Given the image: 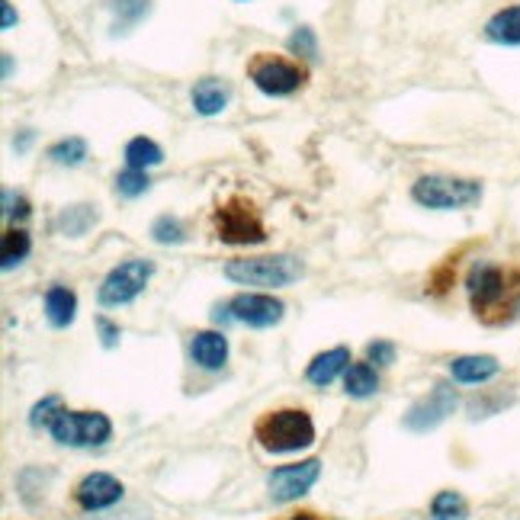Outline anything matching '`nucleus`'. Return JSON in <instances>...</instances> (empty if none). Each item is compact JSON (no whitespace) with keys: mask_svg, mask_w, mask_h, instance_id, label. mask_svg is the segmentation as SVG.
<instances>
[{"mask_svg":"<svg viewBox=\"0 0 520 520\" xmlns=\"http://www.w3.org/2000/svg\"><path fill=\"white\" fill-rule=\"evenodd\" d=\"M228 309H232L235 321H241V325H248V328H273L283 321L286 302L270 293H238L232 302H228Z\"/></svg>","mask_w":520,"mask_h":520,"instance_id":"obj_11","label":"nucleus"},{"mask_svg":"<svg viewBox=\"0 0 520 520\" xmlns=\"http://www.w3.org/2000/svg\"><path fill=\"white\" fill-rule=\"evenodd\" d=\"M151 273H155L151 260H142V257L122 260V264H116L100 283V293H97L100 305L103 309H119V305H129L132 299H139L145 293Z\"/></svg>","mask_w":520,"mask_h":520,"instance_id":"obj_8","label":"nucleus"},{"mask_svg":"<svg viewBox=\"0 0 520 520\" xmlns=\"http://www.w3.org/2000/svg\"><path fill=\"white\" fill-rule=\"evenodd\" d=\"M395 354H399V350H395L392 341H373L370 347H366V360L376 363V366H392Z\"/></svg>","mask_w":520,"mask_h":520,"instance_id":"obj_29","label":"nucleus"},{"mask_svg":"<svg viewBox=\"0 0 520 520\" xmlns=\"http://www.w3.org/2000/svg\"><path fill=\"white\" fill-rule=\"evenodd\" d=\"M286 520H321L315 511H299V514H289Z\"/></svg>","mask_w":520,"mask_h":520,"instance_id":"obj_35","label":"nucleus"},{"mask_svg":"<svg viewBox=\"0 0 520 520\" xmlns=\"http://www.w3.org/2000/svg\"><path fill=\"white\" fill-rule=\"evenodd\" d=\"M4 216L7 219H26L29 216V203L23 200L20 193L13 196V190H4Z\"/></svg>","mask_w":520,"mask_h":520,"instance_id":"obj_30","label":"nucleus"},{"mask_svg":"<svg viewBox=\"0 0 520 520\" xmlns=\"http://www.w3.org/2000/svg\"><path fill=\"white\" fill-rule=\"evenodd\" d=\"M190 357L200 370L216 373L228 363V338L222 331H196L190 341Z\"/></svg>","mask_w":520,"mask_h":520,"instance_id":"obj_13","label":"nucleus"},{"mask_svg":"<svg viewBox=\"0 0 520 520\" xmlns=\"http://www.w3.org/2000/svg\"><path fill=\"white\" fill-rule=\"evenodd\" d=\"M254 440L267 453H299L315 443V421L302 408H277L260 415L254 424Z\"/></svg>","mask_w":520,"mask_h":520,"instance_id":"obj_2","label":"nucleus"},{"mask_svg":"<svg viewBox=\"0 0 520 520\" xmlns=\"http://www.w3.org/2000/svg\"><path fill=\"white\" fill-rule=\"evenodd\" d=\"M4 78H10V52H4Z\"/></svg>","mask_w":520,"mask_h":520,"instance_id":"obj_36","label":"nucleus"},{"mask_svg":"<svg viewBox=\"0 0 520 520\" xmlns=\"http://www.w3.org/2000/svg\"><path fill=\"white\" fill-rule=\"evenodd\" d=\"M97 222V212L94 206H68V209H61V216H58V232H65L71 238H81L90 225Z\"/></svg>","mask_w":520,"mask_h":520,"instance_id":"obj_22","label":"nucleus"},{"mask_svg":"<svg viewBox=\"0 0 520 520\" xmlns=\"http://www.w3.org/2000/svg\"><path fill=\"white\" fill-rule=\"evenodd\" d=\"M228 100H232V90H228V84L219 78H203L190 90V103L200 116H219L228 106Z\"/></svg>","mask_w":520,"mask_h":520,"instance_id":"obj_16","label":"nucleus"},{"mask_svg":"<svg viewBox=\"0 0 520 520\" xmlns=\"http://www.w3.org/2000/svg\"><path fill=\"white\" fill-rule=\"evenodd\" d=\"M289 52L302 55V58H315L318 55V39H315V29L309 26H299L293 36H289Z\"/></svg>","mask_w":520,"mask_h":520,"instance_id":"obj_28","label":"nucleus"},{"mask_svg":"<svg viewBox=\"0 0 520 520\" xmlns=\"http://www.w3.org/2000/svg\"><path fill=\"white\" fill-rule=\"evenodd\" d=\"M148 174L145 171H132V167H126L122 174H116V193L126 196V200H135V196H142L148 190Z\"/></svg>","mask_w":520,"mask_h":520,"instance_id":"obj_27","label":"nucleus"},{"mask_svg":"<svg viewBox=\"0 0 520 520\" xmlns=\"http://www.w3.org/2000/svg\"><path fill=\"white\" fill-rule=\"evenodd\" d=\"M411 200L424 209L450 212V209H466L482 200V183L469 177H450V174H427L415 180L411 187Z\"/></svg>","mask_w":520,"mask_h":520,"instance_id":"obj_4","label":"nucleus"},{"mask_svg":"<svg viewBox=\"0 0 520 520\" xmlns=\"http://www.w3.org/2000/svg\"><path fill=\"white\" fill-rule=\"evenodd\" d=\"M49 434L61 447H103L113 437V421L103 411H68L61 408Z\"/></svg>","mask_w":520,"mask_h":520,"instance_id":"obj_6","label":"nucleus"},{"mask_svg":"<svg viewBox=\"0 0 520 520\" xmlns=\"http://www.w3.org/2000/svg\"><path fill=\"white\" fill-rule=\"evenodd\" d=\"M74 315H78V296L68 286H49L45 293V318L52 328H68Z\"/></svg>","mask_w":520,"mask_h":520,"instance_id":"obj_17","label":"nucleus"},{"mask_svg":"<svg viewBox=\"0 0 520 520\" xmlns=\"http://www.w3.org/2000/svg\"><path fill=\"white\" fill-rule=\"evenodd\" d=\"M305 273L302 260L293 254H270V257H238L225 264V277L238 286H260V289H280L296 283Z\"/></svg>","mask_w":520,"mask_h":520,"instance_id":"obj_3","label":"nucleus"},{"mask_svg":"<svg viewBox=\"0 0 520 520\" xmlns=\"http://www.w3.org/2000/svg\"><path fill=\"white\" fill-rule=\"evenodd\" d=\"M29 142H33V132L26 129V132L20 135V142H13V145H17V151H26V148H29Z\"/></svg>","mask_w":520,"mask_h":520,"instance_id":"obj_34","label":"nucleus"},{"mask_svg":"<svg viewBox=\"0 0 520 520\" xmlns=\"http://www.w3.org/2000/svg\"><path fill=\"white\" fill-rule=\"evenodd\" d=\"M151 238L158 244H183L187 241V228L177 216H158L155 225H151Z\"/></svg>","mask_w":520,"mask_h":520,"instance_id":"obj_25","label":"nucleus"},{"mask_svg":"<svg viewBox=\"0 0 520 520\" xmlns=\"http://www.w3.org/2000/svg\"><path fill=\"white\" fill-rule=\"evenodd\" d=\"M344 392L350 399H370V395L379 392V376L373 370V363H354L350 370L344 373Z\"/></svg>","mask_w":520,"mask_h":520,"instance_id":"obj_19","label":"nucleus"},{"mask_svg":"<svg viewBox=\"0 0 520 520\" xmlns=\"http://www.w3.org/2000/svg\"><path fill=\"white\" fill-rule=\"evenodd\" d=\"M0 4H4V23H0V29H4V33H7V29H13V23H17V13H13V4H10V0H0Z\"/></svg>","mask_w":520,"mask_h":520,"instance_id":"obj_33","label":"nucleus"},{"mask_svg":"<svg viewBox=\"0 0 520 520\" xmlns=\"http://www.w3.org/2000/svg\"><path fill=\"white\" fill-rule=\"evenodd\" d=\"M318 476H321V460H315V456H312V460H302V463H289V466L273 469L270 479H267L270 498L277 501V504L296 501V498H302L318 482Z\"/></svg>","mask_w":520,"mask_h":520,"instance_id":"obj_10","label":"nucleus"},{"mask_svg":"<svg viewBox=\"0 0 520 520\" xmlns=\"http://www.w3.org/2000/svg\"><path fill=\"white\" fill-rule=\"evenodd\" d=\"M469 504L460 492H437L431 501V520H466Z\"/></svg>","mask_w":520,"mask_h":520,"instance_id":"obj_23","label":"nucleus"},{"mask_svg":"<svg viewBox=\"0 0 520 520\" xmlns=\"http://www.w3.org/2000/svg\"><path fill=\"white\" fill-rule=\"evenodd\" d=\"M501 373V363L492 354H469L450 360V376L463 386H482V382L495 379Z\"/></svg>","mask_w":520,"mask_h":520,"instance_id":"obj_14","label":"nucleus"},{"mask_svg":"<svg viewBox=\"0 0 520 520\" xmlns=\"http://www.w3.org/2000/svg\"><path fill=\"white\" fill-rule=\"evenodd\" d=\"M33 251V238H29L23 228H7L4 232V244H0V267L13 270L20 267L23 260Z\"/></svg>","mask_w":520,"mask_h":520,"instance_id":"obj_20","label":"nucleus"},{"mask_svg":"<svg viewBox=\"0 0 520 520\" xmlns=\"http://www.w3.org/2000/svg\"><path fill=\"white\" fill-rule=\"evenodd\" d=\"M58 411H61V399L58 395H45L42 402H36L33 405V411H29V427H33V431H49L52 427V421L58 418Z\"/></svg>","mask_w":520,"mask_h":520,"instance_id":"obj_26","label":"nucleus"},{"mask_svg":"<svg viewBox=\"0 0 520 520\" xmlns=\"http://www.w3.org/2000/svg\"><path fill=\"white\" fill-rule=\"evenodd\" d=\"M212 228H216V238L222 244H264L267 228L260 222L257 209L244 196H232L216 206L212 212Z\"/></svg>","mask_w":520,"mask_h":520,"instance_id":"obj_5","label":"nucleus"},{"mask_svg":"<svg viewBox=\"0 0 520 520\" xmlns=\"http://www.w3.org/2000/svg\"><path fill=\"white\" fill-rule=\"evenodd\" d=\"M485 39L495 45H520V4L498 10L495 17L485 23Z\"/></svg>","mask_w":520,"mask_h":520,"instance_id":"obj_18","label":"nucleus"},{"mask_svg":"<svg viewBox=\"0 0 520 520\" xmlns=\"http://www.w3.org/2000/svg\"><path fill=\"white\" fill-rule=\"evenodd\" d=\"M472 315L485 325H508L520 315V267H498L492 260L472 264L466 277Z\"/></svg>","mask_w":520,"mask_h":520,"instance_id":"obj_1","label":"nucleus"},{"mask_svg":"<svg viewBox=\"0 0 520 520\" xmlns=\"http://www.w3.org/2000/svg\"><path fill=\"white\" fill-rule=\"evenodd\" d=\"M450 283H453V260H450V264H443L431 277V293H443V289H447Z\"/></svg>","mask_w":520,"mask_h":520,"instance_id":"obj_32","label":"nucleus"},{"mask_svg":"<svg viewBox=\"0 0 520 520\" xmlns=\"http://www.w3.org/2000/svg\"><path fill=\"white\" fill-rule=\"evenodd\" d=\"M456 405H460V399H456V389L447 386V382H437V386L424 395V399H418L415 405L408 408L405 415V427L415 434H427L434 431V427H440L443 421H447Z\"/></svg>","mask_w":520,"mask_h":520,"instance_id":"obj_9","label":"nucleus"},{"mask_svg":"<svg viewBox=\"0 0 520 520\" xmlns=\"http://www.w3.org/2000/svg\"><path fill=\"white\" fill-rule=\"evenodd\" d=\"M347 370H350V350L347 347H331V350L318 354L309 366H305V379H309L312 386L325 389Z\"/></svg>","mask_w":520,"mask_h":520,"instance_id":"obj_15","label":"nucleus"},{"mask_svg":"<svg viewBox=\"0 0 520 520\" xmlns=\"http://www.w3.org/2000/svg\"><path fill=\"white\" fill-rule=\"evenodd\" d=\"M84 158H87V142L78 139V135H74V139H61L49 148V161L61 167H78L84 164Z\"/></svg>","mask_w":520,"mask_h":520,"instance_id":"obj_24","label":"nucleus"},{"mask_svg":"<svg viewBox=\"0 0 520 520\" xmlns=\"http://www.w3.org/2000/svg\"><path fill=\"white\" fill-rule=\"evenodd\" d=\"M97 331H100V341H103V347H106V350L116 347V344H119V338H122L119 325H116V321L106 318V315H100V318H97Z\"/></svg>","mask_w":520,"mask_h":520,"instance_id":"obj_31","label":"nucleus"},{"mask_svg":"<svg viewBox=\"0 0 520 520\" xmlns=\"http://www.w3.org/2000/svg\"><path fill=\"white\" fill-rule=\"evenodd\" d=\"M248 78L264 97H289V94H296L305 81H309V71H305L302 65H296V61H286V58L260 52V55L251 58Z\"/></svg>","mask_w":520,"mask_h":520,"instance_id":"obj_7","label":"nucleus"},{"mask_svg":"<svg viewBox=\"0 0 520 520\" xmlns=\"http://www.w3.org/2000/svg\"><path fill=\"white\" fill-rule=\"evenodd\" d=\"M161 161H164L161 145L145 139V135H139V139H132L126 145V167H132V171H148V167H158Z\"/></svg>","mask_w":520,"mask_h":520,"instance_id":"obj_21","label":"nucleus"},{"mask_svg":"<svg viewBox=\"0 0 520 520\" xmlns=\"http://www.w3.org/2000/svg\"><path fill=\"white\" fill-rule=\"evenodd\" d=\"M122 495H126V488H122V482L110 476V472H90V476H84L78 488H74V501H78V508L84 511H106L113 508V504H119Z\"/></svg>","mask_w":520,"mask_h":520,"instance_id":"obj_12","label":"nucleus"}]
</instances>
